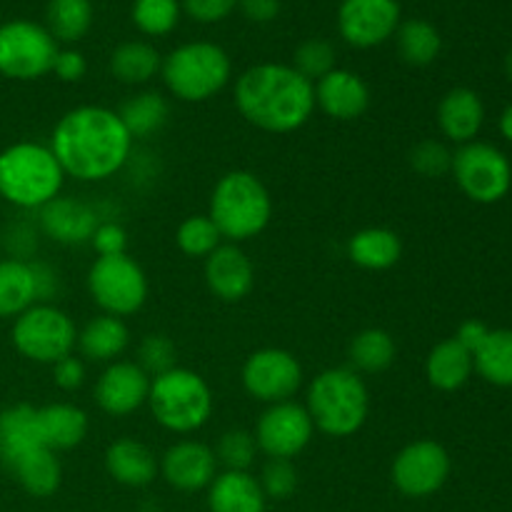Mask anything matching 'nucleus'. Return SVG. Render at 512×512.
Returning a JSON list of instances; mask_svg holds the SVG:
<instances>
[{"mask_svg":"<svg viewBox=\"0 0 512 512\" xmlns=\"http://www.w3.org/2000/svg\"><path fill=\"white\" fill-rule=\"evenodd\" d=\"M253 435L260 453L270 460H293L310 445L315 425L305 405L285 400L265 408Z\"/></svg>","mask_w":512,"mask_h":512,"instance_id":"14","label":"nucleus"},{"mask_svg":"<svg viewBox=\"0 0 512 512\" xmlns=\"http://www.w3.org/2000/svg\"><path fill=\"white\" fill-rule=\"evenodd\" d=\"M400 28L398 0H343L338 10V30L353 48H378Z\"/></svg>","mask_w":512,"mask_h":512,"instance_id":"15","label":"nucleus"},{"mask_svg":"<svg viewBox=\"0 0 512 512\" xmlns=\"http://www.w3.org/2000/svg\"><path fill=\"white\" fill-rule=\"evenodd\" d=\"M208 218L228 243H245L263 233L273 218V198L250 170H230L210 193Z\"/></svg>","mask_w":512,"mask_h":512,"instance_id":"3","label":"nucleus"},{"mask_svg":"<svg viewBox=\"0 0 512 512\" xmlns=\"http://www.w3.org/2000/svg\"><path fill=\"white\" fill-rule=\"evenodd\" d=\"M240 0H183V10L198 23H218L228 18Z\"/></svg>","mask_w":512,"mask_h":512,"instance_id":"45","label":"nucleus"},{"mask_svg":"<svg viewBox=\"0 0 512 512\" xmlns=\"http://www.w3.org/2000/svg\"><path fill=\"white\" fill-rule=\"evenodd\" d=\"M160 65H163V58L145 40H128L110 55V73L125 85L150 83L160 73Z\"/></svg>","mask_w":512,"mask_h":512,"instance_id":"31","label":"nucleus"},{"mask_svg":"<svg viewBox=\"0 0 512 512\" xmlns=\"http://www.w3.org/2000/svg\"><path fill=\"white\" fill-rule=\"evenodd\" d=\"M315 85V108L328 118L348 123L370 108V88L358 73L345 68L330 70Z\"/></svg>","mask_w":512,"mask_h":512,"instance_id":"20","label":"nucleus"},{"mask_svg":"<svg viewBox=\"0 0 512 512\" xmlns=\"http://www.w3.org/2000/svg\"><path fill=\"white\" fill-rule=\"evenodd\" d=\"M505 73H508V78L512 80V48H510L508 58H505Z\"/></svg>","mask_w":512,"mask_h":512,"instance_id":"53","label":"nucleus"},{"mask_svg":"<svg viewBox=\"0 0 512 512\" xmlns=\"http://www.w3.org/2000/svg\"><path fill=\"white\" fill-rule=\"evenodd\" d=\"M490 328L483 323V320H465L463 325L458 328V333H455V340L458 343H463L465 348L470 350V353H475V350L480 348V343H483L485 338H488Z\"/></svg>","mask_w":512,"mask_h":512,"instance_id":"51","label":"nucleus"},{"mask_svg":"<svg viewBox=\"0 0 512 512\" xmlns=\"http://www.w3.org/2000/svg\"><path fill=\"white\" fill-rule=\"evenodd\" d=\"M8 243H10V250H13V258L28 260L30 253L35 250V245H38V230L23 223L15 225V228H10L8 233Z\"/></svg>","mask_w":512,"mask_h":512,"instance_id":"48","label":"nucleus"},{"mask_svg":"<svg viewBox=\"0 0 512 512\" xmlns=\"http://www.w3.org/2000/svg\"><path fill=\"white\" fill-rule=\"evenodd\" d=\"M33 263L35 273V288H38V303H50L55 293L60 288V280L55 268H50L48 263H40V260H30Z\"/></svg>","mask_w":512,"mask_h":512,"instance_id":"49","label":"nucleus"},{"mask_svg":"<svg viewBox=\"0 0 512 512\" xmlns=\"http://www.w3.org/2000/svg\"><path fill=\"white\" fill-rule=\"evenodd\" d=\"M500 133H503L505 140H510L512 143V105L503 110V115H500Z\"/></svg>","mask_w":512,"mask_h":512,"instance_id":"52","label":"nucleus"},{"mask_svg":"<svg viewBox=\"0 0 512 512\" xmlns=\"http://www.w3.org/2000/svg\"><path fill=\"white\" fill-rule=\"evenodd\" d=\"M90 420L83 408L73 403H53L38 408V430L40 440L53 453L73 450L88 438Z\"/></svg>","mask_w":512,"mask_h":512,"instance_id":"25","label":"nucleus"},{"mask_svg":"<svg viewBox=\"0 0 512 512\" xmlns=\"http://www.w3.org/2000/svg\"><path fill=\"white\" fill-rule=\"evenodd\" d=\"M8 470L15 475L20 488L33 498H50L58 493L60 483H63V465H60L58 453L48 448H38L23 455Z\"/></svg>","mask_w":512,"mask_h":512,"instance_id":"30","label":"nucleus"},{"mask_svg":"<svg viewBox=\"0 0 512 512\" xmlns=\"http://www.w3.org/2000/svg\"><path fill=\"white\" fill-rule=\"evenodd\" d=\"M10 340L23 358L53 368L58 360L73 355L78 330L65 310L53 303H35L13 320Z\"/></svg>","mask_w":512,"mask_h":512,"instance_id":"8","label":"nucleus"},{"mask_svg":"<svg viewBox=\"0 0 512 512\" xmlns=\"http://www.w3.org/2000/svg\"><path fill=\"white\" fill-rule=\"evenodd\" d=\"M88 293L105 315H135L148 300V275L128 253L95 258L88 270Z\"/></svg>","mask_w":512,"mask_h":512,"instance_id":"9","label":"nucleus"},{"mask_svg":"<svg viewBox=\"0 0 512 512\" xmlns=\"http://www.w3.org/2000/svg\"><path fill=\"white\" fill-rule=\"evenodd\" d=\"M403 240L390 228H363L348 240V258L363 270H388L398 265Z\"/></svg>","mask_w":512,"mask_h":512,"instance_id":"28","label":"nucleus"},{"mask_svg":"<svg viewBox=\"0 0 512 512\" xmlns=\"http://www.w3.org/2000/svg\"><path fill=\"white\" fill-rule=\"evenodd\" d=\"M395 40H398L400 58L413 68H425V65L435 63L443 50V38H440L438 28L420 18L400 23Z\"/></svg>","mask_w":512,"mask_h":512,"instance_id":"35","label":"nucleus"},{"mask_svg":"<svg viewBox=\"0 0 512 512\" xmlns=\"http://www.w3.org/2000/svg\"><path fill=\"white\" fill-rule=\"evenodd\" d=\"M105 470L125 488H148L158 478L160 465L148 445L135 438H120L105 450Z\"/></svg>","mask_w":512,"mask_h":512,"instance_id":"22","label":"nucleus"},{"mask_svg":"<svg viewBox=\"0 0 512 512\" xmlns=\"http://www.w3.org/2000/svg\"><path fill=\"white\" fill-rule=\"evenodd\" d=\"M473 373V353L455 338L435 345L428 353V360H425V378L435 390H443V393L460 390L473 378Z\"/></svg>","mask_w":512,"mask_h":512,"instance_id":"27","label":"nucleus"},{"mask_svg":"<svg viewBox=\"0 0 512 512\" xmlns=\"http://www.w3.org/2000/svg\"><path fill=\"white\" fill-rule=\"evenodd\" d=\"M258 480L265 498L288 500L298 488V470L290 460H268Z\"/></svg>","mask_w":512,"mask_h":512,"instance_id":"43","label":"nucleus"},{"mask_svg":"<svg viewBox=\"0 0 512 512\" xmlns=\"http://www.w3.org/2000/svg\"><path fill=\"white\" fill-rule=\"evenodd\" d=\"M150 375L130 360H115L105 365L103 373L95 380V403L105 415L113 418H125L148 405L150 393Z\"/></svg>","mask_w":512,"mask_h":512,"instance_id":"16","label":"nucleus"},{"mask_svg":"<svg viewBox=\"0 0 512 512\" xmlns=\"http://www.w3.org/2000/svg\"><path fill=\"white\" fill-rule=\"evenodd\" d=\"M133 135L118 110L105 105H78L55 123L48 148L65 178L100 183L118 175L133 155Z\"/></svg>","mask_w":512,"mask_h":512,"instance_id":"1","label":"nucleus"},{"mask_svg":"<svg viewBox=\"0 0 512 512\" xmlns=\"http://www.w3.org/2000/svg\"><path fill=\"white\" fill-rule=\"evenodd\" d=\"M210 512H265V498L260 480L250 470H223L208 485Z\"/></svg>","mask_w":512,"mask_h":512,"instance_id":"23","label":"nucleus"},{"mask_svg":"<svg viewBox=\"0 0 512 512\" xmlns=\"http://www.w3.org/2000/svg\"><path fill=\"white\" fill-rule=\"evenodd\" d=\"M213 390L208 380L190 368L175 365L150 380L148 408L155 423L175 435H190L205 428L213 415Z\"/></svg>","mask_w":512,"mask_h":512,"instance_id":"6","label":"nucleus"},{"mask_svg":"<svg viewBox=\"0 0 512 512\" xmlns=\"http://www.w3.org/2000/svg\"><path fill=\"white\" fill-rule=\"evenodd\" d=\"M165 88L183 103H205L215 98L233 78V65L220 45L195 40L175 48L160 65Z\"/></svg>","mask_w":512,"mask_h":512,"instance_id":"7","label":"nucleus"},{"mask_svg":"<svg viewBox=\"0 0 512 512\" xmlns=\"http://www.w3.org/2000/svg\"><path fill=\"white\" fill-rule=\"evenodd\" d=\"M48 33L60 43H78L93 25V3L90 0H50Z\"/></svg>","mask_w":512,"mask_h":512,"instance_id":"36","label":"nucleus"},{"mask_svg":"<svg viewBox=\"0 0 512 512\" xmlns=\"http://www.w3.org/2000/svg\"><path fill=\"white\" fill-rule=\"evenodd\" d=\"M293 68L298 70L303 78H308L310 83H318L323 75H328L330 70H335V48L330 40L325 38H310L295 48L293 55Z\"/></svg>","mask_w":512,"mask_h":512,"instance_id":"39","label":"nucleus"},{"mask_svg":"<svg viewBox=\"0 0 512 512\" xmlns=\"http://www.w3.org/2000/svg\"><path fill=\"white\" fill-rule=\"evenodd\" d=\"M238 8L253 23H270V20L278 18L280 0H240Z\"/></svg>","mask_w":512,"mask_h":512,"instance_id":"50","label":"nucleus"},{"mask_svg":"<svg viewBox=\"0 0 512 512\" xmlns=\"http://www.w3.org/2000/svg\"><path fill=\"white\" fill-rule=\"evenodd\" d=\"M475 373L495 388H512V330H490L473 353Z\"/></svg>","mask_w":512,"mask_h":512,"instance_id":"33","label":"nucleus"},{"mask_svg":"<svg viewBox=\"0 0 512 512\" xmlns=\"http://www.w3.org/2000/svg\"><path fill=\"white\" fill-rule=\"evenodd\" d=\"M160 475L170 488L180 490V493H198V490H208L218 475V458L210 445L200 443V440H178L170 445L158 460Z\"/></svg>","mask_w":512,"mask_h":512,"instance_id":"17","label":"nucleus"},{"mask_svg":"<svg viewBox=\"0 0 512 512\" xmlns=\"http://www.w3.org/2000/svg\"><path fill=\"white\" fill-rule=\"evenodd\" d=\"M53 380L60 390H78L85 383V363L75 355L58 360L53 365Z\"/></svg>","mask_w":512,"mask_h":512,"instance_id":"47","label":"nucleus"},{"mask_svg":"<svg viewBox=\"0 0 512 512\" xmlns=\"http://www.w3.org/2000/svg\"><path fill=\"white\" fill-rule=\"evenodd\" d=\"M175 243L188 258H208L215 248L223 245V235L208 215H190L175 230Z\"/></svg>","mask_w":512,"mask_h":512,"instance_id":"37","label":"nucleus"},{"mask_svg":"<svg viewBox=\"0 0 512 512\" xmlns=\"http://www.w3.org/2000/svg\"><path fill=\"white\" fill-rule=\"evenodd\" d=\"M175 355H178V350H175V343L168 335H145L138 348V365L150 378H155V375L168 373V370L175 368Z\"/></svg>","mask_w":512,"mask_h":512,"instance_id":"41","label":"nucleus"},{"mask_svg":"<svg viewBox=\"0 0 512 512\" xmlns=\"http://www.w3.org/2000/svg\"><path fill=\"white\" fill-rule=\"evenodd\" d=\"M90 245L98 253V258H110V255H123L128 250V233L118 220H100L95 228Z\"/></svg>","mask_w":512,"mask_h":512,"instance_id":"44","label":"nucleus"},{"mask_svg":"<svg viewBox=\"0 0 512 512\" xmlns=\"http://www.w3.org/2000/svg\"><path fill=\"white\" fill-rule=\"evenodd\" d=\"M303 365L290 350L260 348L245 358L240 380L250 398L265 405L293 400L303 385Z\"/></svg>","mask_w":512,"mask_h":512,"instance_id":"12","label":"nucleus"},{"mask_svg":"<svg viewBox=\"0 0 512 512\" xmlns=\"http://www.w3.org/2000/svg\"><path fill=\"white\" fill-rule=\"evenodd\" d=\"M450 173L465 198L480 205L500 203L512 188V165L508 155L480 140L465 143L455 150Z\"/></svg>","mask_w":512,"mask_h":512,"instance_id":"10","label":"nucleus"},{"mask_svg":"<svg viewBox=\"0 0 512 512\" xmlns=\"http://www.w3.org/2000/svg\"><path fill=\"white\" fill-rule=\"evenodd\" d=\"M180 20V3L178 0H135L133 5V23L140 33L168 35Z\"/></svg>","mask_w":512,"mask_h":512,"instance_id":"38","label":"nucleus"},{"mask_svg":"<svg viewBox=\"0 0 512 512\" xmlns=\"http://www.w3.org/2000/svg\"><path fill=\"white\" fill-rule=\"evenodd\" d=\"M85 70H88L85 55L80 53V50L65 48V50H58V55H55V60H53V70H50V73L58 75L63 83H78V80H83Z\"/></svg>","mask_w":512,"mask_h":512,"instance_id":"46","label":"nucleus"},{"mask_svg":"<svg viewBox=\"0 0 512 512\" xmlns=\"http://www.w3.org/2000/svg\"><path fill=\"white\" fill-rule=\"evenodd\" d=\"M205 283L223 303H240L255 285V268L248 253L235 243H223L205 258Z\"/></svg>","mask_w":512,"mask_h":512,"instance_id":"19","label":"nucleus"},{"mask_svg":"<svg viewBox=\"0 0 512 512\" xmlns=\"http://www.w3.org/2000/svg\"><path fill=\"white\" fill-rule=\"evenodd\" d=\"M255 453H258L255 435L240 428L228 430V433L220 435L218 448H215L218 465H225V470H250Z\"/></svg>","mask_w":512,"mask_h":512,"instance_id":"40","label":"nucleus"},{"mask_svg":"<svg viewBox=\"0 0 512 512\" xmlns=\"http://www.w3.org/2000/svg\"><path fill=\"white\" fill-rule=\"evenodd\" d=\"M235 108L265 133H295L313 118L315 85L293 65H253L235 80Z\"/></svg>","mask_w":512,"mask_h":512,"instance_id":"2","label":"nucleus"},{"mask_svg":"<svg viewBox=\"0 0 512 512\" xmlns=\"http://www.w3.org/2000/svg\"><path fill=\"white\" fill-rule=\"evenodd\" d=\"M58 40L33 20H8L0 25V75L13 80H38L53 70Z\"/></svg>","mask_w":512,"mask_h":512,"instance_id":"11","label":"nucleus"},{"mask_svg":"<svg viewBox=\"0 0 512 512\" xmlns=\"http://www.w3.org/2000/svg\"><path fill=\"white\" fill-rule=\"evenodd\" d=\"M65 173L53 150L20 140L0 153V195L20 210H40L63 193Z\"/></svg>","mask_w":512,"mask_h":512,"instance_id":"5","label":"nucleus"},{"mask_svg":"<svg viewBox=\"0 0 512 512\" xmlns=\"http://www.w3.org/2000/svg\"><path fill=\"white\" fill-rule=\"evenodd\" d=\"M38 303L35 273L30 260H0V318H18Z\"/></svg>","mask_w":512,"mask_h":512,"instance_id":"29","label":"nucleus"},{"mask_svg":"<svg viewBox=\"0 0 512 512\" xmlns=\"http://www.w3.org/2000/svg\"><path fill=\"white\" fill-rule=\"evenodd\" d=\"M398 355V345H395L393 335L383 328H365L350 340L348 358L353 363L355 373L378 375L385 373L390 365L395 363Z\"/></svg>","mask_w":512,"mask_h":512,"instance_id":"32","label":"nucleus"},{"mask_svg":"<svg viewBox=\"0 0 512 512\" xmlns=\"http://www.w3.org/2000/svg\"><path fill=\"white\" fill-rule=\"evenodd\" d=\"M450 463L448 450L435 440H415L408 443L390 465V478L398 493L405 498H430L448 483Z\"/></svg>","mask_w":512,"mask_h":512,"instance_id":"13","label":"nucleus"},{"mask_svg":"<svg viewBox=\"0 0 512 512\" xmlns=\"http://www.w3.org/2000/svg\"><path fill=\"white\" fill-rule=\"evenodd\" d=\"M128 345L130 330L125 325V320L103 313L98 318L88 320L83 325V330H78V343H75V348L90 363L110 365L128 350Z\"/></svg>","mask_w":512,"mask_h":512,"instance_id":"26","label":"nucleus"},{"mask_svg":"<svg viewBox=\"0 0 512 512\" xmlns=\"http://www.w3.org/2000/svg\"><path fill=\"white\" fill-rule=\"evenodd\" d=\"M38 448H45L38 430V408L18 403L0 410V463L10 468Z\"/></svg>","mask_w":512,"mask_h":512,"instance_id":"24","label":"nucleus"},{"mask_svg":"<svg viewBox=\"0 0 512 512\" xmlns=\"http://www.w3.org/2000/svg\"><path fill=\"white\" fill-rule=\"evenodd\" d=\"M485 123V105L470 88H453L438 103V128L450 143H473Z\"/></svg>","mask_w":512,"mask_h":512,"instance_id":"21","label":"nucleus"},{"mask_svg":"<svg viewBox=\"0 0 512 512\" xmlns=\"http://www.w3.org/2000/svg\"><path fill=\"white\" fill-rule=\"evenodd\" d=\"M100 220V208L63 193L38 210V230L58 245L90 243Z\"/></svg>","mask_w":512,"mask_h":512,"instance_id":"18","label":"nucleus"},{"mask_svg":"<svg viewBox=\"0 0 512 512\" xmlns=\"http://www.w3.org/2000/svg\"><path fill=\"white\" fill-rule=\"evenodd\" d=\"M410 165L423 178H440V175L450 173L453 153L440 140H423V143H418L410 150Z\"/></svg>","mask_w":512,"mask_h":512,"instance_id":"42","label":"nucleus"},{"mask_svg":"<svg viewBox=\"0 0 512 512\" xmlns=\"http://www.w3.org/2000/svg\"><path fill=\"white\" fill-rule=\"evenodd\" d=\"M305 410L323 435L350 438L368 420V385L353 368H328L310 380Z\"/></svg>","mask_w":512,"mask_h":512,"instance_id":"4","label":"nucleus"},{"mask_svg":"<svg viewBox=\"0 0 512 512\" xmlns=\"http://www.w3.org/2000/svg\"><path fill=\"white\" fill-rule=\"evenodd\" d=\"M120 120L125 123L128 133L135 138H150V135L158 133L165 123H168L170 105L155 90H143V93L133 95L123 103V108L118 110Z\"/></svg>","mask_w":512,"mask_h":512,"instance_id":"34","label":"nucleus"}]
</instances>
